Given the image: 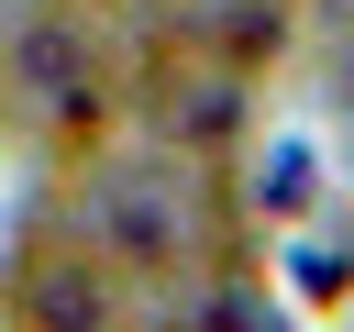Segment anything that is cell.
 I'll list each match as a JSON object with an SVG mask.
<instances>
[{"label": "cell", "instance_id": "cell-1", "mask_svg": "<svg viewBox=\"0 0 354 332\" xmlns=\"http://www.w3.org/2000/svg\"><path fill=\"white\" fill-rule=\"evenodd\" d=\"M188 188H177V166H111L100 188H88V255L111 266V277H177L188 266Z\"/></svg>", "mask_w": 354, "mask_h": 332}, {"label": "cell", "instance_id": "cell-2", "mask_svg": "<svg viewBox=\"0 0 354 332\" xmlns=\"http://www.w3.org/2000/svg\"><path fill=\"white\" fill-rule=\"evenodd\" d=\"M11 77H22V100H77V89H88V33H77V22H22Z\"/></svg>", "mask_w": 354, "mask_h": 332}, {"label": "cell", "instance_id": "cell-3", "mask_svg": "<svg viewBox=\"0 0 354 332\" xmlns=\"http://www.w3.org/2000/svg\"><path fill=\"white\" fill-rule=\"evenodd\" d=\"M33 310H66V321H100V310H111V277L66 266V277H44V288H33Z\"/></svg>", "mask_w": 354, "mask_h": 332}]
</instances>
